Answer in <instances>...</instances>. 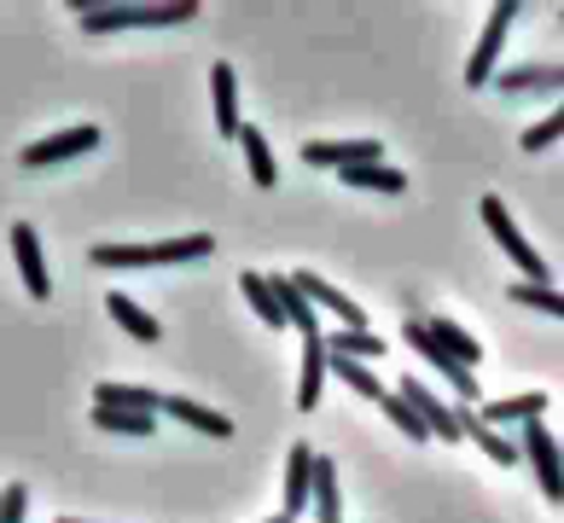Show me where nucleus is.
<instances>
[{
  "label": "nucleus",
  "instance_id": "11",
  "mask_svg": "<svg viewBox=\"0 0 564 523\" xmlns=\"http://www.w3.org/2000/svg\"><path fill=\"white\" fill-rule=\"evenodd\" d=\"M315 454L321 448H308V443H291V454H285V517L291 523H303L308 494H315Z\"/></svg>",
  "mask_w": 564,
  "mask_h": 523
},
{
  "label": "nucleus",
  "instance_id": "1",
  "mask_svg": "<svg viewBox=\"0 0 564 523\" xmlns=\"http://www.w3.org/2000/svg\"><path fill=\"white\" fill-rule=\"evenodd\" d=\"M82 30L111 35V30H175L198 18V0H170V7H129V0H70Z\"/></svg>",
  "mask_w": 564,
  "mask_h": 523
},
{
  "label": "nucleus",
  "instance_id": "25",
  "mask_svg": "<svg viewBox=\"0 0 564 523\" xmlns=\"http://www.w3.org/2000/svg\"><path fill=\"white\" fill-rule=\"evenodd\" d=\"M326 372H332V379H344L355 395H367V402H379V395H384L379 372H372V367H361V361H344V355H332V349H326Z\"/></svg>",
  "mask_w": 564,
  "mask_h": 523
},
{
  "label": "nucleus",
  "instance_id": "12",
  "mask_svg": "<svg viewBox=\"0 0 564 523\" xmlns=\"http://www.w3.org/2000/svg\"><path fill=\"white\" fill-rule=\"evenodd\" d=\"M291 280H297V291H303L308 303H315V314H321V308H332V320H338L344 331H367V308H355V303L344 297V291H332L321 274H291Z\"/></svg>",
  "mask_w": 564,
  "mask_h": 523
},
{
  "label": "nucleus",
  "instance_id": "9",
  "mask_svg": "<svg viewBox=\"0 0 564 523\" xmlns=\"http://www.w3.org/2000/svg\"><path fill=\"white\" fill-rule=\"evenodd\" d=\"M303 163L308 170H361V163H384V145L379 140H315L303 145Z\"/></svg>",
  "mask_w": 564,
  "mask_h": 523
},
{
  "label": "nucleus",
  "instance_id": "6",
  "mask_svg": "<svg viewBox=\"0 0 564 523\" xmlns=\"http://www.w3.org/2000/svg\"><path fill=\"white\" fill-rule=\"evenodd\" d=\"M395 395H402V402L425 418L431 443H459V407H454V402H443V395H436L425 379H413V372H408V379L395 384Z\"/></svg>",
  "mask_w": 564,
  "mask_h": 523
},
{
  "label": "nucleus",
  "instance_id": "29",
  "mask_svg": "<svg viewBox=\"0 0 564 523\" xmlns=\"http://www.w3.org/2000/svg\"><path fill=\"white\" fill-rule=\"evenodd\" d=\"M239 291H245V303L262 314V326H285L280 297H274V285H268V274H239Z\"/></svg>",
  "mask_w": 564,
  "mask_h": 523
},
{
  "label": "nucleus",
  "instance_id": "14",
  "mask_svg": "<svg viewBox=\"0 0 564 523\" xmlns=\"http://www.w3.org/2000/svg\"><path fill=\"white\" fill-rule=\"evenodd\" d=\"M210 99H216V134L221 140H239V70L234 65H216L210 70Z\"/></svg>",
  "mask_w": 564,
  "mask_h": 523
},
{
  "label": "nucleus",
  "instance_id": "24",
  "mask_svg": "<svg viewBox=\"0 0 564 523\" xmlns=\"http://www.w3.org/2000/svg\"><path fill=\"white\" fill-rule=\"evenodd\" d=\"M94 407H122V413H163V395H158V390H140V384H99V390H94Z\"/></svg>",
  "mask_w": 564,
  "mask_h": 523
},
{
  "label": "nucleus",
  "instance_id": "21",
  "mask_svg": "<svg viewBox=\"0 0 564 523\" xmlns=\"http://www.w3.org/2000/svg\"><path fill=\"white\" fill-rule=\"evenodd\" d=\"M308 506H315V523H344V494H338V466H332L326 454H315V494H308Z\"/></svg>",
  "mask_w": 564,
  "mask_h": 523
},
{
  "label": "nucleus",
  "instance_id": "26",
  "mask_svg": "<svg viewBox=\"0 0 564 523\" xmlns=\"http://www.w3.org/2000/svg\"><path fill=\"white\" fill-rule=\"evenodd\" d=\"M326 349H332V355H344V361H361V367H367L372 355H384V338H379L372 326H367V331H344V326H338V331L326 338Z\"/></svg>",
  "mask_w": 564,
  "mask_h": 523
},
{
  "label": "nucleus",
  "instance_id": "20",
  "mask_svg": "<svg viewBox=\"0 0 564 523\" xmlns=\"http://www.w3.org/2000/svg\"><path fill=\"white\" fill-rule=\"evenodd\" d=\"M163 413L181 418L186 431H204V436H234V418H227V413H210V407H198L193 395H163Z\"/></svg>",
  "mask_w": 564,
  "mask_h": 523
},
{
  "label": "nucleus",
  "instance_id": "32",
  "mask_svg": "<svg viewBox=\"0 0 564 523\" xmlns=\"http://www.w3.org/2000/svg\"><path fill=\"white\" fill-rule=\"evenodd\" d=\"M553 140H564V99H558L553 111L535 122V129H524V152H547Z\"/></svg>",
  "mask_w": 564,
  "mask_h": 523
},
{
  "label": "nucleus",
  "instance_id": "15",
  "mask_svg": "<svg viewBox=\"0 0 564 523\" xmlns=\"http://www.w3.org/2000/svg\"><path fill=\"white\" fill-rule=\"evenodd\" d=\"M268 285H274V297H280L285 326H297V331H303V344H308V338H321V314H315V303H308L303 291H297V280H291V274H274Z\"/></svg>",
  "mask_w": 564,
  "mask_h": 523
},
{
  "label": "nucleus",
  "instance_id": "5",
  "mask_svg": "<svg viewBox=\"0 0 564 523\" xmlns=\"http://www.w3.org/2000/svg\"><path fill=\"white\" fill-rule=\"evenodd\" d=\"M518 443H524V459H530L541 494H547L553 506H564V436H553V431L535 418V425L518 431Z\"/></svg>",
  "mask_w": 564,
  "mask_h": 523
},
{
  "label": "nucleus",
  "instance_id": "10",
  "mask_svg": "<svg viewBox=\"0 0 564 523\" xmlns=\"http://www.w3.org/2000/svg\"><path fill=\"white\" fill-rule=\"evenodd\" d=\"M12 257H18V274H24V291L35 303H47L53 280H47V257H41V233L30 221H12Z\"/></svg>",
  "mask_w": 564,
  "mask_h": 523
},
{
  "label": "nucleus",
  "instance_id": "7",
  "mask_svg": "<svg viewBox=\"0 0 564 523\" xmlns=\"http://www.w3.org/2000/svg\"><path fill=\"white\" fill-rule=\"evenodd\" d=\"M512 24H518V7H512V0H500V7L489 12V24H484V41H477L471 65H466L471 88H489V81H495V65H500V53H507V30Z\"/></svg>",
  "mask_w": 564,
  "mask_h": 523
},
{
  "label": "nucleus",
  "instance_id": "2",
  "mask_svg": "<svg viewBox=\"0 0 564 523\" xmlns=\"http://www.w3.org/2000/svg\"><path fill=\"white\" fill-rule=\"evenodd\" d=\"M216 250L210 233H181V239H158V244H94L88 262L99 268H170V262H204Z\"/></svg>",
  "mask_w": 564,
  "mask_h": 523
},
{
  "label": "nucleus",
  "instance_id": "13",
  "mask_svg": "<svg viewBox=\"0 0 564 523\" xmlns=\"http://www.w3.org/2000/svg\"><path fill=\"white\" fill-rule=\"evenodd\" d=\"M541 413H547V395H535V390H530V395H507V402H484V407H477V418H484L489 431H500V436H507L512 425H518V431L535 425Z\"/></svg>",
  "mask_w": 564,
  "mask_h": 523
},
{
  "label": "nucleus",
  "instance_id": "8",
  "mask_svg": "<svg viewBox=\"0 0 564 523\" xmlns=\"http://www.w3.org/2000/svg\"><path fill=\"white\" fill-rule=\"evenodd\" d=\"M99 145V129L94 122H82V129H65V134H47V140H35V145H24V170H53V163H70V157H88Z\"/></svg>",
  "mask_w": 564,
  "mask_h": 523
},
{
  "label": "nucleus",
  "instance_id": "18",
  "mask_svg": "<svg viewBox=\"0 0 564 523\" xmlns=\"http://www.w3.org/2000/svg\"><path fill=\"white\" fill-rule=\"evenodd\" d=\"M425 331H431V338L443 344V349H448V355H454V361L466 367V372H477V361H484V344H477V338H471L466 326L443 320V314H425Z\"/></svg>",
  "mask_w": 564,
  "mask_h": 523
},
{
  "label": "nucleus",
  "instance_id": "19",
  "mask_svg": "<svg viewBox=\"0 0 564 523\" xmlns=\"http://www.w3.org/2000/svg\"><path fill=\"white\" fill-rule=\"evenodd\" d=\"M495 88L518 99V94H564V65H530V70H507L495 76Z\"/></svg>",
  "mask_w": 564,
  "mask_h": 523
},
{
  "label": "nucleus",
  "instance_id": "33",
  "mask_svg": "<svg viewBox=\"0 0 564 523\" xmlns=\"http://www.w3.org/2000/svg\"><path fill=\"white\" fill-rule=\"evenodd\" d=\"M24 517H30V489L12 483L7 489V506H0V523H24Z\"/></svg>",
  "mask_w": 564,
  "mask_h": 523
},
{
  "label": "nucleus",
  "instance_id": "27",
  "mask_svg": "<svg viewBox=\"0 0 564 523\" xmlns=\"http://www.w3.org/2000/svg\"><path fill=\"white\" fill-rule=\"evenodd\" d=\"M349 186H361V193H390V198H402L408 193V175L402 170H384V163H361V170H344Z\"/></svg>",
  "mask_w": 564,
  "mask_h": 523
},
{
  "label": "nucleus",
  "instance_id": "28",
  "mask_svg": "<svg viewBox=\"0 0 564 523\" xmlns=\"http://www.w3.org/2000/svg\"><path fill=\"white\" fill-rule=\"evenodd\" d=\"M158 413H122V407H94V431H111V436H152Z\"/></svg>",
  "mask_w": 564,
  "mask_h": 523
},
{
  "label": "nucleus",
  "instance_id": "4",
  "mask_svg": "<svg viewBox=\"0 0 564 523\" xmlns=\"http://www.w3.org/2000/svg\"><path fill=\"white\" fill-rule=\"evenodd\" d=\"M477 216H484V227L495 233V244H500V250H507V257L518 262V280H530V285H547V262H541V257H535V244H530L524 233H518V221L507 216V204H500V198L489 193L484 204H477Z\"/></svg>",
  "mask_w": 564,
  "mask_h": 523
},
{
  "label": "nucleus",
  "instance_id": "22",
  "mask_svg": "<svg viewBox=\"0 0 564 523\" xmlns=\"http://www.w3.org/2000/svg\"><path fill=\"white\" fill-rule=\"evenodd\" d=\"M239 152H245V170H250V181L257 186H274L280 181V157H274V145L262 140V129H239Z\"/></svg>",
  "mask_w": 564,
  "mask_h": 523
},
{
  "label": "nucleus",
  "instance_id": "36",
  "mask_svg": "<svg viewBox=\"0 0 564 523\" xmlns=\"http://www.w3.org/2000/svg\"><path fill=\"white\" fill-rule=\"evenodd\" d=\"M0 506H7V489H0Z\"/></svg>",
  "mask_w": 564,
  "mask_h": 523
},
{
  "label": "nucleus",
  "instance_id": "23",
  "mask_svg": "<svg viewBox=\"0 0 564 523\" xmlns=\"http://www.w3.org/2000/svg\"><path fill=\"white\" fill-rule=\"evenodd\" d=\"M106 308H111V320L122 326V331H129V338L134 344H158L163 338V326L152 320V314H145L134 297H122V291H111V297H106Z\"/></svg>",
  "mask_w": 564,
  "mask_h": 523
},
{
  "label": "nucleus",
  "instance_id": "34",
  "mask_svg": "<svg viewBox=\"0 0 564 523\" xmlns=\"http://www.w3.org/2000/svg\"><path fill=\"white\" fill-rule=\"evenodd\" d=\"M268 523H291V517H285V512H280V517H268Z\"/></svg>",
  "mask_w": 564,
  "mask_h": 523
},
{
  "label": "nucleus",
  "instance_id": "35",
  "mask_svg": "<svg viewBox=\"0 0 564 523\" xmlns=\"http://www.w3.org/2000/svg\"><path fill=\"white\" fill-rule=\"evenodd\" d=\"M58 523H82V517H58Z\"/></svg>",
  "mask_w": 564,
  "mask_h": 523
},
{
  "label": "nucleus",
  "instance_id": "3",
  "mask_svg": "<svg viewBox=\"0 0 564 523\" xmlns=\"http://www.w3.org/2000/svg\"><path fill=\"white\" fill-rule=\"evenodd\" d=\"M402 338H408V349H413V355H425V367H431L436 379H443V384L454 390V407H477V402H484V395H477V372H466V367H459V361H454V355H448L443 344L431 338L420 314L408 320V331H402Z\"/></svg>",
  "mask_w": 564,
  "mask_h": 523
},
{
  "label": "nucleus",
  "instance_id": "17",
  "mask_svg": "<svg viewBox=\"0 0 564 523\" xmlns=\"http://www.w3.org/2000/svg\"><path fill=\"white\" fill-rule=\"evenodd\" d=\"M321 390H326V331L303 344V372H297V407L315 413L321 407Z\"/></svg>",
  "mask_w": 564,
  "mask_h": 523
},
{
  "label": "nucleus",
  "instance_id": "30",
  "mask_svg": "<svg viewBox=\"0 0 564 523\" xmlns=\"http://www.w3.org/2000/svg\"><path fill=\"white\" fill-rule=\"evenodd\" d=\"M379 413H384V418H390V425H395V431H402V436H408V443H431V431H425V418H420V413H413V407H408V402H402V395H395V390H384V395H379Z\"/></svg>",
  "mask_w": 564,
  "mask_h": 523
},
{
  "label": "nucleus",
  "instance_id": "16",
  "mask_svg": "<svg viewBox=\"0 0 564 523\" xmlns=\"http://www.w3.org/2000/svg\"><path fill=\"white\" fill-rule=\"evenodd\" d=\"M459 436H471V448H484V454L495 459V466H518V454H524V448L512 443V436L489 431L484 418H477V407H459Z\"/></svg>",
  "mask_w": 564,
  "mask_h": 523
},
{
  "label": "nucleus",
  "instance_id": "31",
  "mask_svg": "<svg viewBox=\"0 0 564 523\" xmlns=\"http://www.w3.org/2000/svg\"><path fill=\"white\" fill-rule=\"evenodd\" d=\"M507 297H512L518 308H541V314H558V320H564V291H553V285L512 280V285H507Z\"/></svg>",
  "mask_w": 564,
  "mask_h": 523
}]
</instances>
